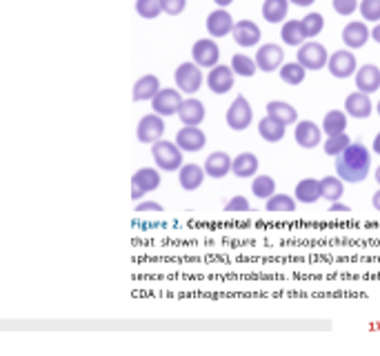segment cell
I'll use <instances>...</instances> for the list:
<instances>
[{
  "label": "cell",
  "mask_w": 380,
  "mask_h": 356,
  "mask_svg": "<svg viewBox=\"0 0 380 356\" xmlns=\"http://www.w3.org/2000/svg\"><path fill=\"white\" fill-rule=\"evenodd\" d=\"M231 161L233 158L227 152H212L203 167L209 178H225L227 174H231Z\"/></svg>",
  "instance_id": "20"
},
{
  "label": "cell",
  "mask_w": 380,
  "mask_h": 356,
  "mask_svg": "<svg viewBox=\"0 0 380 356\" xmlns=\"http://www.w3.org/2000/svg\"><path fill=\"white\" fill-rule=\"evenodd\" d=\"M252 209V205H249V201L245 199V196H231V199L225 203V212L227 214H243V212H249Z\"/></svg>",
  "instance_id": "41"
},
{
  "label": "cell",
  "mask_w": 380,
  "mask_h": 356,
  "mask_svg": "<svg viewBox=\"0 0 380 356\" xmlns=\"http://www.w3.org/2000/svg\"><path fill=\"white\" fill-rule=\"evenodd\" d=\"M187 7V0H163V11L167 16H180Z\"/></svg>",
  "instance_id": "42"
},
{
  "label": "cell",
  "mask_w": 380,
  "mask_h": 356,
  "mask_svg": "<svg viewBox=\"0 0 380 356\" xmlns=\"http://www.w3.org/2000/svg\"><path fill=\"white\" fill-rule=\"evenodd\" d=\"M278 74H280V78H283V83L292 85V87L303 85L305 78H307V70H305L298 60H294V62H283V67L278 70Z\"/></svg>",
  "instance_id": "32"
},
{
  "label": "cell",
  "mask_w": 380,
  "mask_h": 356,
  "mask_svg": "<svg viewBox=\"0 0 380 356\" xmlns=\"http://www.w3.org/2000/svg\"><path fill=\"white\" fill-rule=\"evenodd\" d=\"M258 134L267 143H280L287 134V127L278 121H273L271 116H265L258 121Z\"/></svg>",
  "instance_id": "28"
},
{
  "label": "cell",
  "mask_w": 380,
  "mask_h": 356,
  "mask_svg": "<svg viewBox=\"0 0 380 356\" xmlns=\"http://www.w3.org/2000/svg\"><path fill=\"white\" fill-rule=\"evenodd\" d=\"M347 112L345 110H332L327 112L323 118V134L327 136H336V134H343L347 131Z\"/></svg>",
  "instance_id": "30"
},
{
  "label": "cell",
  "mask_w": 380,
  "mask_h": 356,
  "mask_svg": "<svg viewBox=\"0 0 380 356\" xmlns=\"http://www.w3.org/2000/svg\"><path fill=\"white\" fill-rule=\"evenodd\" d=\"M236 74L231 70V65H216V67L209 70L207 74V87L218 96H225L233 89Z\"/></svg>",
  "instance_id": "11"
},
{
  "label": "cell",
  "mask_w": 380,
  "mask_h": 356,
  "mask_svg": "<svg viewBox=\"0 0 380 356\" xmlns=\"http://www.w3.org/2000/svg\"><path fill=\"white\" fill-rule=\"evenodd\" d=\"M258 167H260L258 156L252 154V152H243L231 161V174L236 178H254Z\"/></svg>",
  "instance_id": "25"
},
{
  "label": "cell",
  "mask_w": 380,
  "mask_h": 356,
  "mask_svg": "<svg viewBox=\"0 0 380 356\" xmlns=\"http://www.w3.org/2000/svg\"><path fill=\"white\" fill-rule=\"evenodd\" d=\"M296 60L303 65L307 72H320L327 67V60H330V54H327V49L323 43H316V41H305L303 45L298 47V54H296Z\"/></svg>",
  "instance_id": "3"
},
{
  "label": "cell",
  "mask_w": 380,
  "mask_h": 356,
  "mask_svg": "<svg viewBox=\"0 0 380 356\" xmlns=\"http://www.w3.org/2000/svg\"><path fill=\"white\" fill-rule=\"evenodd\" d=\"M161 171L154 167H140L132 176V199L140 201L142 196L161 187Z\"/></svg>",
  "instance_id": "8"
},
{
  "label": "cell",
  "mask_w": 380,
  "mask_h": 356,
  "mask_svg": "<svg viewBox=\"0 0 380 356\" xmlns=\"http://www.w3.org/2000/svg\"><path fill=\"white\" fill-rule=\"evenodd\" d=\"M214 3H216V7H225L227 9L233 3V0H214Z\"/></svg>",
  "instance_id": "49"
},
{
  "label": "cell",
  "mask_w": 380,
  "mask_h": 356,
  "mask_svg": "<svg viewBox=\"0 0 380 356\" xmlns=\"http://www.w3.org/2000/svg\"><path fill=\"white\" fill-rule=\"evenodd\" d=\"M205 116H207V110L203 100L198 98H185L178 110V118L182 125H201L205 121Z\"/></svg>",
  "instance_id": "22"
},
{
  "label": "cell",
  "mask_w": 380,
  "mask_h": 356,
  "mask_svg": "<svg viewBox=\"0 0 380 356\" xmlns=\"http://www.w3.org/2000/svg\"><path fill=\"white\" fill-rule=\"evenodd\" d=\"M163 87H161V81H158V76H154V74H145V76H140L138 81L134 83V89H132V98L136 103H142V100H149L158 94Z\"/></svg>",
  "instance_id": "23"
},
{
  "label": "cell",
  "mask_w": 380,
  "mask_h": 356,
  "mask_svg": "<svg viewBox=\"0 0 380 356\" xmlns=\"http://www.w3.org/2000/svg\"><path fill=\"white\" fill-rule=\"evenodd\" d=\"M320 194H323V199L330 201V203L340 201V199H343V194H345V180L340 178L338 174L320 178Z\"/></svg>",
  "instance_id": "31"
},
{
  "label": "cell",
  "mask_w": 380,
  "mask_h": 356,
  "mask_svg": "<svg viewBox=\"0 0 380 356\" xmlns=\"http://www.w3.org/2000/svg\"><path fill=\"white\" fill-rule=\"evenodd\" d=\"M372 205H374V209L376 212H380V190L372 196Z\"/></svg>",
  "instance_id": "47"
},
{
  "label": "cell",
  "mask_w": 380,
  "mask_h": 356,
  "mask_svg": "<svg viewBox=\"0 0 380 356\" xmlns=\"http://www.w3.org/2000/svg\"><path fill=\"white\" fill-rule=\"evenodd\" d=\"M285 62V51L280 45H273V43H267V45H260L258 51H256V65L260 72L265 74H271V72H278Z\"/></svg>",
  "instance_id": "12"
},
{
  "label": "cell",
  "mask_w": 380,
  "mask_h": 356,
  "mask_svg": "<svg viewBox=\"0 0 380 356\" xmlns=\"http://www.w3.org/2000/svg\"><path fill=\"white\" fill-rule=\"evenodd\" d=\"M353 81H356V89L365 91V94H374L380 89V67L378 65H362L353 74Z\"/></svg>",
  "instance_id": "18"
},
{
  "label": "cell",
  "mask_w": 380,
  "mask_h": 356,
  "mask_svg": "<svg viewBox=\"0 0 380 356\" xmlns=\"http://www.w3.org/2000/svg\"><path fill=\"white\" fill-rule=\"evenodd\" d=\"M345 112L351 118H369L374 112V103L365 91H351L345 98Z\"/></svg>",
  "instance_id": "19"
},
{
  "label": "cell",
  "mask_w": 380,
  "mask_h": 356,
  "mask_svg": "<svg viewBox=\"0 0 380 356\" xmlns=\"http://www.w3.org/2000/svg\"><path fill=\"white\" fill-rule=\"evenodd\" d=\"M233 41L238 47H254L260 43V38H263V34H260V27L254 22V20H249V18H243L233 25Z\"/></svg>",
  "instance_id": "16"
},
{
  "label": "cell",
  "mask_w": 380,
  "mask_h": 356,
  "mask_svg": "<svg viewBox=\"0 0 380 356\" xmlns=\"http://www.w3.org/2000/svg\"><path fill=\"white\" fill-rule=\"evenodd\" d=\"M280 38H283V43L285 45H290V47H300L305 41H309L305 29H303V20H285L283 22V27H280Z\"/></svg>",
  "instance_id": "27"
},
{
  "label": "cell",
  "mask_w": 380,
  "mask_h": 356,
  "mask_svg": "<svg viewBox=\"0 0 380 356\" xmlns=\"http://www.w3.org/2000/svg\"><path fill=\"white\" fill-rule=\"evenodd\" d=\"M191 60L196 65H201L203 70H212L220 62V47L216 43V38H201L191 45Z\"/></svg>",
  "instance_id": "5"
},
{
  "label": "cell",
  "mask_w": 380,
  "mask_h": 356,
  "mask_svg": "<svg viewBox=\"0 0 380 356\" xmlns=\"http://www.w3.org/2000/svg\"><path fill=\"white\" fill-rule=\"evenodd\" d=\"M267 116H271L273 121L287 125H296L298 123V110L294 107L292 103H285V100H269L267 103Z\"/></svg>",
  "instance_id": "24"
},
{
  "label": "cell",
  "mask_w": 380,
  "mask_h": 356,
  "mask_svg": "<svg viewBox=\"0 0 380 356\" xmlns=\"http://www.w3.org/2000/svg\"><path fill=\"white\" fill-rule=\"evenodd\" d=\"M372 171V152L362 143H349V147L336 156V174L345 183H362Z\"/></svg>",
  "instance_id": "1"
},
{
  "label": "cell",
  "mask_w": 380,
  "mask_h": 356,
  "mask_svg": "<svg viewBox=\"0 0 380 356\" xmlns=\"http://www.w3.org/2000/svg\"><path fill=\"white\" fill-rule=\"evenodd\" d=\"M290 14V0H265L263 18L271 25H283Z\"/></svg>",
  "instance_id": "29"
},
{
  "label": "cell",
  "mask_w": 380,
  "mask_h": 356,
  "mask_svg": "<svg viewBox=\"0 0 380 356\" xmlns=\"http://www.w3.org/2000/svg\"><path fill=\"white\" fill-rule=\"evenodd\" d=\"M176 143H178V147H180L182 152L194 154V152H201V150L205 147V145H207V136H205V131H203L198 125H185L182 129H178Z\"/></svg>",
  "instance_id": "14"
},
{
  "label": "cell",
  "mask_w": 380,
  "mask_h": 356,
  "mask_svg": "<svg viewBox=\"0 0 380 356\" xmlns=\"http://www.w3.org/2000/svg\"><path fill=\"white\" fill-rule=\"evenodd\" d=\"M374 176H376V180H378V187H380V167H376V171H374Z\"/></svg>",
  "instance_id": "50"
},
{
  "label": "cell",
  "mask_w": 380,
  "mask_h": 356,
  "mask_svg": "<svg viewBox=\"0 0 380 356\" xmlns=\"http://www.w3.org/2000/svg\"><path fill=\"white\" fill-rule=\"evenodd\" d=\"M165 134V116L161 114H147L142 116L138 121V129H136V136L140 143L145 145H154L156 140H161Z\"/></svg>",
  "instance_id": "10"
},
{
  "label": "cell",
  "mask_w": 380,
  "mask_h": 356,
  "mask_svg": "<svg viewBox=\"0 0 380 356\" xmlns=\"http://www.w3.org/2000/svg\"><path fill=\"white\" fill-rule=\"evenodd\" d=\"M372 152L380 156V131H378V134L374 136V143H372Z\"/></svg>",
  "instance_id": "46"
},
{
  "label": "cell",
  "mask_w": 380,
  "mask_h": 356,
  "mask_svg": "<svg viewBox=\"0 0 380 356\" xmlns=\"http://www.w3.org/2000/svg\"><path fill=\"white\" fill-rule=\"evenodd\" d=\"M176 87L182 91V94H196L203 87V67L196 65L194 60L180 62L176 67Z\"/></svg>",
  "instance_id": "4"
},
{
  "label": "cell",
  "mask_w": 380,
  "mask_h": 356,
  "mask_svg": "<svg viewBox=\"0 0 380 356\" xmlns=\"http://www.w3.org/2000/svg\"><path fill=\"white\" fill-rule=\"evenodd\" d=\"M327 70L334 78H340V81H345V78H351L358 70V60L356 56L351 54V49H338L334 54H330V60H327Z\"/></svg>",
  "instance_id": "7"
},
{
  "label": "cell",
  "mask_w": 380,
  "mask_h": 356,
  "mask_svg": "<svg viewBox=\"0 0 380 356\" xmlns=\"http://www.w3.org/2000/svg\"><path fill=\"white\" fill-rule=\"evenodd\" d=\"M330 212H332V214H336V212H345V214H347V212H351V207L345 205V203H340V201H336V203L330 205Z\"/></svg>",
  "instance_id": "44"
},
{
  "label": "cell",
  "mask_w": 380,
  "mask_h": 356,
  "mask_svg": "<svg viewBox=\"0 0 380 356\" xmlns=\"http://www.w3.org/2000/svg\"><path fill=\"white\" fill-rule=\"evenodd\" d=\"M205 176H207L205 167L196 165V163H187V165H182L178 169V183H180V187L185 190V192H196V190H198L203 185Z\"/></svg>",
  "instance_id": "21"
},
{
  "label": "cell",
  "mask_w": 380,
  "mask_h": 356,
  "mask_svg": "<svg viewBox=\"0 0 380 356\" xmlns=\"http://www.w3.org/2000/svg\"><path fill=\"white\" fill-rule=\"evenodd\" d=\"M205 25H207V34L212 38H225V36H231L236 20L225 7H216L212 14L207 16Z\"/></svg>",
  "instance_id": "13"
},
{
  "label": "cell",
  "mask_w": 380,
  "mask_h": 356,
  "mask_svg": "<svg viewBox=\"0 0 380 356\" xmlns=\"http://www.w3.org/2000/svg\"><path fill=\"white\" fill-rule=\"evenodd\" d=\"M362 20L367 22H380V0H362L358 5Z\"/></svg>",
  "instance_id": "39"
},
{
  "label": "cell",
  "mask_w": 380,
  "mask_h": 356,
  "mask_svg": "<svg viewBox=\"0 0 380 356\" xmlns=\"http://www.w3.org/2000/svg\"><path fill=\"white\" fill-rule=\"evenodd\" d=\"M292 5H296V7H303V9H307V7H311L316 0H290Z\"/></svg>",
  "instance_id": "45"
},
{
  "label": "cell",
  "mask_w": 380,
  "mask_h": 356,
  "mask_svg": "<svg viewBox=\"0 0 380 356\" xmlns=\"http://www.w3.org/2000/svg\"><path fill=\"white\" fill-rule=\"evenodd\" d=\"M376 112H378V114H380V103H378V105H376Z\"/></svg>",
  "instance_id": "51"
},
{
  "label": "cell",
  "mask_w": 380,
  "mask_h": 356,
  "mask_svg": "<svg viewBox=\"0 0 380 356\" xmlns=\"http://www.w3.org/2000/svg\"><path fill=\"white\" fill-rule=\"evenodd\" d=\"M225 118H227L229 129H233V131H245L249 125H252V121H254V110H252V105H249V100H247L243 94H238V96L231 100Z\"/></svg>",
  "instance_id": "6"
},
{
  "label": "cell",
  "mask_w": 380,
  "mask_h": 356,
  "mask_svg": "<svg viewBox=\"0 0 380 356\" xmlns=\"http://www.w3.org/2000/svg\"><path fill=\"white\" fill-rule=\"evenodd\" d=\"M372 38H374V41L380 45V22H376V27L372 29Z\"/></svg>",
  "instance_id": "48"
},
{
  "label": "cell",
  "mask_w": 380,
  "mask_h": 356,
  "mask_svg": "<svg viewBox=\"0 0 380 356\" xmlns=\"http://www.w3.org/2000/svg\"><path fill=\"white\" fill-rule=\"evenodd\" d=\"M369 38H372V29L367 27L365 20H351L345 25V29H343V43L349 49L365 47L367 43H369Z\"/></svg>",
  "instance_id": "17"
},
{
  "label": "cell",
  "mask_w": 380,
  "mask_h": 356,
  "mask_svg": "<svg viewBox=\"0 0 380 356\" xmlns=\"http://www.w3.org/2000/svg\"><path fill=\"white\" fill-rule=\"evenodd\" d=\"M252 192H254L256 199H265L267 201L269 196L276 194V180H273L271 176H267V174L256 176L252 180Z\"/></svg>",
  "instance_id": "35"
},
{
  "label": "cell",
  "mask_w": 380,
  "mask_h": 356,
  "mask_svg": "<svg viewBox=\"0 0 380 356\" xmlns=\"http://www.w3.org/2000/svg\"><path fill=\"white\" fill-rule=\"evenodd\" d=\"M182 154L185 152L178 147L176 140L172 143V140L161 138L151 145V156L156 161V167L163 169V171H178L182 165H185L182 163Z\"/></svg>",
  "instance_id": "2"
},
{
  "label": "cell",
  "mask_w": 380,
  "mask_h": 356,
  "mask_svg": "<svg viewBox=\"0 0 380 356\" xmlns=\"http://www.w3.org/2000/svg\"><path fill=\"white\" fill-rule=\"evenodd\" d=\"M349 143L351 138L347 136V131H343V134H336V136H327V140L323 143V150L327 156H338V154H343L347 147H349Z\"/></svg>",
  "instance_id": "36"
},
{
  "label": "cell",
  "mask_w": 380,
  "mask_h": 356,
  "mask_svg": "<svg viewBox=\"0 0 380 356\" xmlns=\"http://www.w3.org/2000/svg\"><path fill=\"white\" fill-rule=\"evenodd\" d=\"M358 0H332V7L338 16H343V18H349L353 16L358 11Z\"/></svg>",
  "instance_id": "40"
},
{
  "label": "cell",
  "mask_w": 380,
  "mask_h": 356,
  "mask_svg": "<svg viewBox=\"0 0 380 356\" xmlns=\"http://www.w3.org/2000/svg\"><path fill=\"white\" fill-rule=\"evenodd\" d=\"M136 11H138L140 18L154 20V18H158L161 14H165L163 0H136Z\"/></svg>",
  "instance_id": "37"
},
{
  "label": "cell",
  "mask_w": 380,
  "mask_h": 356,
  "mask_svg": "<svg viewBox=\"0 0 380 356\" xmlns=\"http://www.w3.org/2000/svg\"><path fill=\"white\" fill-rule=\"evenodd\" d=\"M161 214L163 212V205L156 203V201H145V203H138L136 205V214Z\"/></svg>",
  "instance_id": "43"
},
{
  "label": "cell",
  "mask_w": 380,
  "mask_h": 356,
  "mask_svg": "<svg viewBox=\"0 0 380 356\" xmlns=\"http://www.w3.org/2000/svg\"><path fill=\"white\" fill-rule=\"evenodd\" d=\"M182 100H185V98H182V91H180V89L167 87V89H161L158 94L151 98V110H154L156 114L165 116V118L178 116V110H180Z\"/></svg>",
  "instance_id": "9"
},
{
  "label": "cell",
  "mask_w": 380,
  "mask_h": 356,
  "mask_svg": "<svg viewBox=\"0 0 380 356\" xmlns=\"http://www.w3.org/2000/svg\"><path fill=\"white\" fill-rule=\"evenodd\" d=\"M294 199L298 203H305V205H313V203H318L323 199V194H320V180L316 178H303V180H298V185L294 190Z\"/></svg>",
  "instance_id": "26"
},
{
  "label": "cell",
  "mask_w": 380,
  "mask_h": 356,
  "mask_svg": "<svg viewBox=\"0 0 380 356\" xmlns=\"http://www.w3.org/2000/svg\"><path fill=\"white\" fill-rule=\"evenodd\" d=\"M229 65H231L233 74H236V76H240V78H252V76L258 72L256 60H252V58L245 56V54H233Z\"/></svg>",
  "instance_id": "34"
},
{
  "label": "cell",
  "mask_w": 380,
  "mask_h": 356,
  "mask_svg": "<svg viewBox=\"0 0 380 356\" xmlns=\"http://www.w3.org/2000/svg\"><path fill=\"white\" fill-rule=\"evenodd\" d=\"M294 138L303 150H313L323 143V127H318L313 121H298Z\"/></svg>",
  "instance_id": "15"
},
{
  "label": "cell",
  "mask_w": 380,
  "mask_h": 356,
  "mask_svg": "<svg viewBox=\"0 0 380 356\" xmlns=\"http://www.w3.org/2000/svg\"><path fill=\"white\" fill-rule=\"evenodd\" d=\"M265 209L269 214H292L296 209V199H292L290 194H273L267 199Z\"/></svg>",
  "instance_id": "33"
},
{
  "label": "cell",
  "mask_w": 380,
  "mask_h": 356,
  "mask_svg": "<svg viewBox=\"0 0 380 356\" xmlns=\"http://www.w3.org/2000/svg\"><path fill=\"white\" fill-rule=\"evenodd\" d=\"M300 20H303V29H305L307 38L318 36L325 29V18H323V14H318V11H309V14Z\"/></svg>",
  "instance_id": "38"
}]
</instances>
